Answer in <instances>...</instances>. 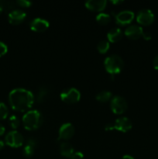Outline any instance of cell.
Masks as SVG:
<instances>
[{"label": "cell", "mask_w": 158, "mask_h": 159, "mask_svg": "<svg viewBox=\"0 0 158 159\" xmlns=\"http://www.w3.org/2000/svg\"><path fill=\"white\" fill-rule=\"evenodd\" d=\"M9 101L14 110L25 112L32 107L34 96L31 92L24 89H15L9 93Z\"/></svg>", "instance_id": "obj_1"}, {"label": "cell", "mask_w": 158, "mask_h": 159, "mask_svg": "<svg viewBox=\"0 0 158 159\" xmlns=\"http://www.w3.org/2000/svg\"><path fill=\"white\" fill-rule=\"evenodd\" d=\"M23 123L26 130H36L43 124V116L37 110H30L25 113L23 117Z\"/></svg>", "instance_id": "obj_2"}, {"label": "cell", "mask_w": 158, "mask_h": 159, "mask_svg": "<svg viewBox=\"0 0 158 159\" xmlns=\"http://www.w3.org/2000/svg\"><path fill=\"white\" fill-rule=\"evenodd\" d=\"M104 64L106 71L111 75L120 72L124 66L123 60L119 55H111L106 57Z\"/></svg>", "instance_id": "obj_3"}, {"label": "cell", "mask_w": 158, "mask_h": 159, "mask_svg": "<svg viewBox=\"0 0 158 159\" xmlns=\"http://www.w3.org/2000/svg\"><path fill=\"white\" fill-rule=\"evenodd\" d=\"M81 93L74 88L66 89L60 94V99L63 102L68 104L76 103L80 100Z\"/></svg>", "instance_id": "obj_4"}, {"label": "cell", "mask_w": 158, "mask_h": 159, "mask_svg": "<svg viewBox=\"0 0 158 159\" xmlns=\"http://www.w3.org/2000/svg\"><path fill=\"white\" fill-rule=\"evenodd\" d=\"M110 107L112 112L116 114H122L127 110V102L121 96H114L111 99Z\"/></svg>", "instance_id": "obj_5"}, {"label": "cell", "mask_w": 158, "mask_h": 159, "mask_svg": "<svg viewBox=\"0 0 158 159\" xmlns=\"http://www.w3.org/2000/svg\"><path fill=\"white\" fill-rule=\"evenodd\" d=\"M6 143L10 147L19 148L23 145V137L20 132L12 130L6 134Z\"/></svg>", "instance_id": "obj_6"}, {"label": "cell", "mask_w": 158, "mask_h": 159, "mask_svg": "<svg viewBox=\"0 0 158 159\" xmlns=\"http://www.w3.org/2000/svg\"><path fill=\"white\" fill-rule=\"evenodd\" d=\"M136 20L142 25H150L154 20V15L149 9H143L138 12L136 16Z\"/></svg>", "instance_id": "obj_7"}, {"label": "cell", "mask_w": 158, "mask_h": 159, "mask_svg": "<svg viewBox=\"0 0 158 159\" xmlns=\"http://www.w3.org/2000/svg\"><path fill=\"white\" fill-rule=\"evenodd\" d=\"M115 18H116V22L118 24L124 26V25L129 24L133 21V20L134 19V13L132 11L124 10L116 14L115 16Z\"/></svg>", "instance_id": "obj_8"}, {"label": "cell", "mask_w": 158, "mask_h": 159, "mask_svg": "<svg viewBox=\"0 0 158 159\" xmlns=\"http://www.w3.org/2000/svg\"><path fill=\"white\" fill-rule=\"evenodd\" d=\"M74 127L70 123L64 124L59 129V140H69L74 136Z\"/></svg>", "instance_id": "obj_9"}, {"label": "cell", "mask_w": 158, "mask_h": 159, "mask_svg": "<svg viewBox=\"0 0 158 159\" xmlns=\"http://www.w3.org/2000/svg\"><path fill=\"white\" fill-rule=\"evenodd\" d=\"M26 12L24 11L21 10V9H15V10L11 11L9 13V16H8L9 22L14 25L21 23L26 19Z\"/></svg>", "instance_id": "obj_10"}, {"label": "cell", "mask_w": 158, "mask_h": 159, "mask_svg": "<svg viewBox=\"0 0 158 159\" xmlns=\"http://www.w3.org/2000/svg\"><path fill=\"white\" fill-rule=\"evenodd\" d=\"M114 129L121 132H127L133 127L131 120L127 117H120L115 121Z\"/></svg>", "instance_id": "obj_11"}, {"label": "cell", "mask_w": 158, "mask_h": 159, "mask_svg": "<svg viewBox=\"0 0 158 159\" xmlns=\"http://www.w3.org/2000/svg\"><path fill=\"white\" fill-rule=\"evenodd\" d=\"M143 28L137 25H130L125 30V36L132 40H137L140 38L143 35Z\"/></svg>", "instance_id": "obj_12"}, {"label": "cell", "mask_w": 158, "mask_h": 159, "mask_svg": "<svg viewBox=\"0 0 158 159\" xmlns=\"http://www.w3.org/2000/svg\"><path fill=\"white\" fill-rule=\"evenodd\" d=\"M32 30L36 32H43L49 27V22L42 18L33 19L29 23Z\"/></svg>", "instance_id": "obj_13"}, {"label": "cell", "mask_w": 158, "mask_h": 159, "mask_svg": "<svg viewBox=\"0 0 158 159\" xmlns=\"http://www.w3.org/2000/svg\"><path fill=\"white\" fill-rule=\"evenodd\" d=\"M106 4L105 0H88L85 2V6L92 11H102Z\"/></svg>", "instance_id": "obj_14"}, {"label": "cell", "mask_w": 158, "mask_h": 159, "mask_svg": "<svg viewBox=\"0 0 158 159\" xmlns=\"http://www.w3.org/2000/svg\"><path fill=\"white\" fill-rule=\"evenodd\" d=\"M36 146H37V141L34 138H29L23 149V155L27 158H31L34 154Z\"/></svg>", "instance_id": "obj_15"}, {"label": "cell", "mask_w": 158, "mask_h": 159, "mask_svg": "<svg viewBox=\"0 0 158 159\" xmlns=\"http://www.w3.org/2000/svg\"><path fill=\"white\" fill-rule=\"evenodd\" d=\"M107 37H108V40L110 42L114 43V42H117L122 39V32L121 30V29H119V28L114 27L108 31V34H107Z\"/></svg>", "instance_id": "obj_16"}, {"label": "cell", "mask_w": 158, "mask_h": 159, "mask_svg": "<svg viewBox=\"0 0 158 159\" xmlns=\"http://www.w3.org/2000/svg\"><path fill=\"white\" fill-rule=\"evenodd\" d=\"M74 148L70 143L63 142L60 145V153L62 156L66 158H71L74 154Z\"/></svg>", "instance_id": "obj_17"}, {"label": "cell", "mask_w": 158, "mask_h": 159, "mask_svg": "<svg viewBox=\"0 0 158 159\" xmlns=\"http://www.w3.org/2000/svg\"><path fill=\"white\" fill-rule=\"evenodd\" d=\"M49 90L46 86L40 87L38 89L37 93V101L38 102H42L46 99V96H47Z\"/></svg>", "instance_id": "obj_18"}, {"label": "cell", "mask_w": 158, "mask_h": 159, "mask_svg": "<svg viewBox=\"0 0 158 159\" xmlns=\"http://www.w3.org/2000/svg\"><path fill=\"white\" fill-rule=\"evenodd\" d=\"M96 100L101 102H106L112 98L111 92L102 91L96 95Z\"/></svg>", "instance_id": "obj_19"}, {"label": "cell", "mask_w": 158, "mask_h": 159, "mask_svg": "<svg viewBox=\"0 0 158 159\" xmlns=\"http://www.w3.org/2000/svg\"><path fill=\"white\" fill-rule=\"evenodd\" d=\"M96 20H97L98 23H99L100 24L105 25L108 24V23L111 21V16H110V15H108V14L102 12V13H99V15L96 16Z\"/></svg>", "instance_id": "obj_20"}, {"label": "cell", "mask_w": 158, "mask_h": 159, "mask_svg": "<svg viewBox=\"0 0 158 159\" xmlns=\"http://www.w3.org/2000/svg\"><path fill=\"white\" fill-rule=\"evenodd\" d=\"M109 42L107 41V40H101L99 43V44H98L97 49L101 54H105L109 49Z\"/></svg>", "instance_id": "obj_21"}, {"label": "cell", "mask_w": 158, "mask_h": 159, "mask_svg": "<svg viewBox=\"0 0 158 159\" xmlns=\"http://www.w3.org/2000/svg\"><path fill=\"white\" fill-rule=\"evenodd\" d=\"M9 114V110L3 102H0V120H4Z\"/></svg>", "instance_id": "obj_22"}, {"label": "cell", "mask_w": 158, "mask_h": 159, "mask_svg": "<svg viewBox=\"0 0 158 159\" xmlns=\"http://www.w3.org/2000/svg\"><path fill=\"white\" fill-rule=\"evenodd\" d=\"M9 124H10V126L13 129H16L20 124V120H19V118L17 117L16 116H15V115L11 116L10 118H9Z\"/></svg>", "instance_id": "obj_23"}, {"label": "cell", "mask_w": 158, "mask_h": 159, "mask_svg": "<svg viewBox=\"0 0 158 159\" xmlns=\"http://www.w3.org/2000/svg\"><path fill=\"white\" fill-rule=\"evenodd\" d=\"M16 3L22 7H29L32 5V2L28 0H17Z\"/></svg>", "instance_id": "obj_24"}, {"label": "cell", "mask_w": 158, "mask_h": 159, "mask_svg": "<svg viewBox=\"0 0 158 159\" xmlns=\"http://www.w3.org/2000/svg\"><path fill=\"white\" fill-rule=\"evenodd\" d=\"M8 51V48L3 42L0 41V57L6 54Z\"/></svg>", "instance_id": "obj_25"}, {"label": "cell", "mask_w": 158, "mask_h": 159, "mask_svg": "<svg viewBox=\"0 0 158 159\" xmlns=\"http://www.w3.org/2000/svg\"><path fill=\"white\" fill-rule=\"evenodd\" d=\"M71 159H83L84 155L81 152H74V154L72 155V156L71 157Z\"/></svg>", "instance_id": "obj_26"}, {"label": "cell", "mask_w": 158, "mask_h": 159, "mask_svg": "<svg viewBox=\"0 0 158 159\" xmlns=\"http://www.w3.org/2000/svg\"><path fill=\"white\" fill-rule=\"evenodd\" d=\"M142 37H143V39H145L146 40H150V39H151L152 35H151V34H150V32H148V31H145V32L143 31Z\"/></svg>", "instance_id": "obj_27"}, {"label": "cell", "mask_w": 158, "mask_h": 159, "mask_svg": "<svg viewBox=\"0 0 158 159\" xmlns=\"http://www.w3.org/2000/svg\"><path fill=\"white\" fill-rule=\"evenodd\" d=\"M153 66L155 69L158 70V54L153 58Z\"/></svg>", "instance_id": "obj_28"}, {"label": "cell", "mask_w": 158, "mask_h": 159, "mask_svg": "<svg viewBox=\"0 0 158 159\" xmlns=\"http://www.w3.org/2000/svg\"><path fill=\"white\" fill-rule=\"evenodd\" d=\"M105 130H114V124H108L105 126Z\"/></svg>", "instance_id": "obj_29"}, {"label": "cell", "mask_w": 158, "mask_h": 159, "mask_svg": "<svg viewBox=\"0 0 158 159\" xmlns=\"http://www.w3.org/2000/svg\"><path fill=\"white\" fill-rule=\"evenodd\" d=\"M5 130H6L5 127H3L1 124H0V136H1V135H2L3 134L5 133Z\"/></svg>", "instance_id": "obj_30"}, {"label": "cell", "mask_w": 158, "mask_h": 159, "mask_svg": "<svg viewBox=\"0 0 158 159\" xmlns=\"http://www.w3.org/2000/svg\"><path fill=\"white\" fill-rule=\"evenodd\" d=\"M111 2L113 3V4H120V3L122 2V0H112V1Z\"/></svg>", "instance_id": "obj_31"}, {"label": "cell", "mask_w": 158, "mask_h": 159, "mask_svg": "<svg viewBox=\"0 0 158 159\" xmlns=\"http://www.w3.org/2000/svg\"><path fill=\"white\" fill-rule=\"evenodd\" d=\"M122 159H134V158H133L132 156H130V155H125V156H123V158Z\"/></svg>", "instance_id": "obj_32"}, {"label": "cell", "mask_w": 158, "mask_h": 159, "mask_svg": "<svg viewBox=\"0 0 158 159\" xmlns=\"http://www.w3.org/2000/svg\"><path fill=\"white\" fill-rule=\"evenodd\" d=\"M3 147H4V142L2 140H0V150H2Z\"/></svg>", "instance_id": "obj_33"}, {"label": "cell", "mask_w": 158, "mask_h": 159, "mask_svg": "<svg viewBox=\"0 0 158 159\" xmlns=\"http://www.w3.org/2000/svg\"><path fill=\"white\" fill-rule=\"evenodd\" d=\"M2 11H3V7L1 4V2H0V14L2 13Z\"/></svg>", "instance_id": "obj_34"}]
</instances>
